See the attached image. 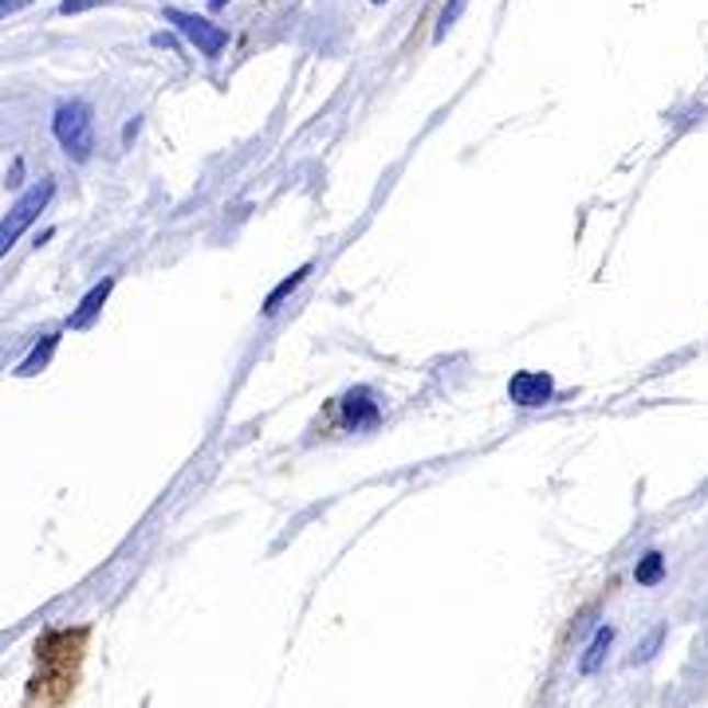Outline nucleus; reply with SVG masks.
Here are the masks:
<instances>
[{
    "label": "nucleus",
    "instance_id": "obj_1",
    "mask_svg": "<svg viewBox=\"0 0 708 708\" xmlns=\"http://www.w3.org/2000/svg\"><path fill=\"white\" fill-rule=\"evenodd\" d=\"M52 134H56L59 150L71 161H87L94 154V114L83 99H67L52 114Z\"/></svg>",
    "mask_w": 708,
    "mask_h": 708
},
{
    "label": "nucleus",
    "instance_id": "obj_2",
    "mask_svg": "<svg viewBox=\"0 0 708 708\" xmlns=\"http://www.w3.org/2000/svg\"><path fill=\"white\" fill-rule=\"evenodd\" d=\"M52 198H56V181L44 178V181H36V186H29L16 201H12L9 217L0 221V260L9 256V248L16 245L20 236L36 225V217L52 205Z\"/></svg>",
    "mask_w": 708,
    "mask_h": 708
},
{
    "label": "nucleus",
    "instance_id": "obj_3",
    "mask_svg": "<svg viewBox=\"0 0 708 708\" xmlns=\"http://www.w3.org/2000/svg\"><path fill=\"white\" fill-rule=\"evenodd\" d=\"M166 24H173V29H178L181 36L189 40V44L198 47L205 59H217L221 52L228 47V29H221V24H213V20L198 16V12L166 9Z\"/></svg>",
    "mask_w": 708,
    "mask_h": 708
},
{
    "label": "nucleus",
    "instance_id": "obj_4",
    "mask_svg": "<svg viewBox=\"0 0 708 708\" xmlns=\"http://www.w3.org/2000/svg\"><path fill=\"white\" fill-rule=\"evenodd\" d=\"M508 397L524 409L548 406L551 397H555V382H551V374H543V370H519V374H512V382H508Z\"/></svg>",
    "mask_w": 708,
    "mask_h": 708
},
{
    "label": "nucleus",
    "instance_id": "obj_5",
    "mask_svg": "<svg viewBox=\"0 0 708 708\" xmlns=\"http://www.w3.org/2000/svg\"><path fill=\"white\" fill-rule=\"evenodd\" d=\"M378 422H382V406L374 402V390L367 386L347 390V397H342V425L347 429H374Z\"/></svg>",
    "mask_w": 708,
    "mask_h": 708
},
{
    "label": "nucleus",
    "instance_id": "obj_6",
    "mask_svg": "<svg viewBox=\"0 0 708 708\" xmlns=\"http://www.w3.org/2000/svg\"><path fill=\"white\" fill-rule=\"evenodd\" d=\"M111 292H114V276H103V280L94 283L91 292L79 300L76 312L67 315V327H71V330H91L94 319L103 315V307H106V300H111Z\"/></svg>",
    "mask_w": 708,
    "mask_h": 708
},
{
    "label": "nucleus",
    "instance_id": "obj_7",
    "mask_svg": "<svg viewBox=\"0 0 708 708\" xmlns=\"http://www.w3.org/2000/svg\"><path fill=\"white\" fill-rule=\"evenodd\" d=\"M307 276H312V265H303V268H295L292 276H288V280H280L272 288V292H268V300H265V307H260V312L265 315H276L283 307V300H292L295 292H300V283L307 280Z\"/></svg>",
    "mask_w": 708,
    "mask_h": 708
},
{
    "label": "nucleus",
    "instance_id": "obj_8",
    "mask_svg": "<svg viewBox=\"0 0 708 708\" xmlns=\"http://www.w3.org/2000/svg\"><path fill=\"white\" fill-rule=\"evenodd\" d=\"M56 347H59V335H44V339H40L36 347L29 350V359L16 367V378H36L40 370H47V362H52Z\"/></svg>",
    "mask_w": 708,
    "mask_h": 708
},
{
    "label": "nucleus",
    "instance_id": "obj_9",
    "mask_svg": "<svg viewBox=\"0 0 708 708\" xmlns=\"http://www.w3.org/2000/svg\"><path fill=\"white\" fill-rule=\"evenodd\" d=\"M610 642H614V626H603V630L595 633V642L586 645L583 661H578V670H583V673H595L598 665H603V658H606V650H610Z\"/></svg>",
    "mask_w": 708,
    "mask_h": 708
},
{
    "label": "nucleus",
    "instance_id": "obj_10",
    "mask_svg": "<svg viewBox=\"0 0 708 708\" xmlns=\"http://www.w3.org/2000/svg\"><path fill=\"white\" fill-rule=\"evenodd\" d=\"M633 578L642 586H658L661 578H665V555L661 551H650V555L638 559V566H633Z\"/></svg>",
    "mask_w": 708,
    "mask_h": 708
},
{
    "label": "nucleus",
    "instance_id": "obj_11",
    "mask_svg": "<svg viewBox=\"0 0 708 708\" xmlns=\"http://www.w3.org/2000/svg\"><path fill=\"white\" fill-rule=\"evenodd\" d=\"M464 4H469V0H449V4H445V12H441V24H437V32H434V40H445V32L453 29L457 20H461V12H464Z\"/></svg>",
    "mask_w": 708,
    "mask_h": 708
},
{
    "label": "nucleus",
    "instance_id": "obj_12",
    "mask_svg": "<svg viewBox=\"0 0 708 708\" xmlns=\"http://www.w3.org/2000/svg\"><path fill=\"white\" fill-rule=\"evenodd\" d=\"M661 642H665V626H658V630H653L650 638H645V642L638 645V653H633V661H650L653 653L661 650Z\"/></svg>",
    "mask_w": 708,
    "mask_h": 708
},
{
    "label": "nucleus",
    "instance_id": "obj_13",
    "mask_svg": "<svg viewBox=\"0 0 708 708\" xmlns=\"http://www.w3.org/2000/svg\"><path fill=\"white\" fill-rule=\"evenodd\" d=\"M99 4H114V0H64L59 4V16H79V12H91Z\"/></svg>",
    "mask_w": 708,
    "mask_h": 708
},
{
    "label": "nucleus",
    "instance_id": "obj_14",
    "mask_svg": "<svg viewBox=\"0 0 708 708\" xmlns=\"http://www.w3.org/2000/svg\"><path fill=\"white\" fill-rule=\"evenodd\" d=\"M32 0H0V20L4 16H12V12H20V9H29Z\"/></svg>",
    "mask_w": 708,
    "mask_h": 708
},
{
    "label": "nucleus",
    "instance_id": "obj_15",
    "mask_svg": "<svg viewBox=\"0 0 708 708\" xmlns=\"http://www.w3.org/2000/svg\"><path fill=\"white\" fill-rule=\"evenodd\" d=\"M134 134H138V119H134V123H126V131H123V142H131Z\"/></svg>",
    "mask_w": 708,
    "mask_h": 708
},
{
    "label": "nucleus",
    "instance_id": "obj_16",
    "mask_svg": "<svg viewBox=\"0 0 708 708\" xmlns=\"http://www.w3.org/2000/svg\"><path fill=\"white\" fill-rule=\"evenodd\" d=\"M20 170H24V166H20V161H16V166H12V178H9V186H12V189L20 186Z\"/></svg>",
    "mask_w": 708,
    "mask_h": 708
},
{
    "label": "nucleus",
    "instance_id": "obj_17",
    "mask_svg": "<svg viewBox=\"0 0 708 708\" xmlns=\"http://www.w3.org/2000/svg\"><path fill=\"white\" fill-rule=\"evenodd\" d=\"M228 0H209V9H225Z\"/></svg>",
    "mask_w": 708,
    "mask_h": 708
},
{
    "label": "nucleus",
    "instance_id": "obj_18",
    "mask_svg": "<svg viewBox=\"0 0 708 708\" xmlns=\"http://www.w3.org/2000/svg\"><path fill=\"white\" fill-rule=\"evenodd\" d=\"M374 4H386V0H374Z\"/></svg>",
    "mask_w": 708,
    "mask_h": 708
}]
</instances>
